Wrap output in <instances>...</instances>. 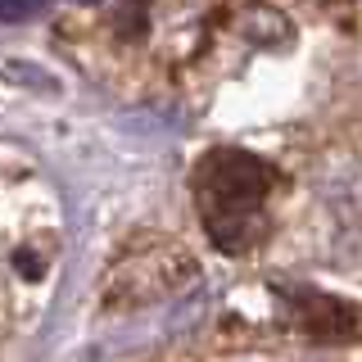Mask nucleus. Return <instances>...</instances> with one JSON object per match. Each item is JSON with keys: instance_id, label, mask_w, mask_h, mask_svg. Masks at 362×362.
Listing matches in <instances>:
<instances>
[{"instance_id": "0eeeda50", "label": "nucleus", "mask_w": 362, "mask_h": 362, "mask_svg": "<svg viewBox=\"0 0 362 362\" xmlns=\"http://www.w3.org/2000/svg\"><path fill=\"white\" fill-rule=\"evenodd\" d=\"M45 0H0V23H28L41 14Z\"/></svg>"}, {"instance_id": "6e6552de", "label": "nucleus", "mask_w": 362, "mask_h": 362, "mask_svg": "<svg viewBox=\"0 0 362 362\" xmlns=\"http://www.w3.org/2000/svg\"><path fill=\"white\" fill-rule=\"evenodd\" d=\"M18 272H23V276H28V281H37L45 267H41V258H37V263H32V254H18Z\"/></svg>"}, {"instance_id": "f03ea898", "label": "nucleus", "mask_w": 362, "mask_h": 362, "mask_svg": "<svg viewBox=\"0 0 362 362\" xmlns=\"http://www.w3.org/2000/svg\"><path fill=\"white\" fill-rule=\"evenodd\" d=\"M195 276H199V263L190 258L186 245L168 240V235H141L109 263L105 281H100V303L109 313H132L177 294Z\"/></svg>"}, {"instance_id": "1a4fd4ad", "label": "nucleus", "mask_w": 362, "mask_h": 362, "mask_svg": "<svg viewBox=\"0 0 362 362\" xmlns=\"http://www.w3.org/2000/svg\"><path fill=\"white\" fill-rule=\"evenodd\" d=\"M73 5H100V0H73Z\"/></svg>"}, {"instance_id": "39448f33", "label": "nucleus", "mask_w": 362, "mask_h": 362, "mask_svg": "<svg viewBox=\"0 0 362 362\" xmlns=\"http://www.w3.org/2000/svg\"><path fill=\"white\" fill-rule=\"evenodd\" d=\"M5 77H9V82H18V86H28V90H45V95H54V90H59V82H54L45 68L28 64V59H9L5 64Z\"/></svg>"}, {"instance_id": "423d86ee", "label": "nucleus", "mask_w": 362, "mask_h": 362, "mask_svg": "<svg viewBox=\"0 0 362 362\" xmlns=\"http://www.w3.org/2000/svg\"><path fill=\"white\" fill-rule=\"evenodd\" d=\"M145 23H150V0H127V5H118L113 28H118V37L141 41V37H145Z\"/></svg>"}, {"instance_id": "7ed1b4c3", "label": "nucleus", "mask_w": 362, "mask_h": 362, "mask_svg": "<svg viewBox=\"0 0 362 362\" xmlns=\"http://www.w3.org/2000/svg\"><path fill=\"white\" fill-rule=\"evenodd\" d=\"M294 303V317L308 335H354L358 331V308L335 294H322V290H294L290 294Z\"/></svg>"}, {"instance_id": "f257e3e1", "label": "nucleus", "mask_w": 362, "mask_h": 362, "mask_svg": "<svg viewBox=\"0 0 362 362\" xmlns=\"http://www.w3.org/2000/svg\"><path fill=\"white\" fill-rule=\"evenodd\" d=\"M272 168L263 158L245 154V150H213L199 158L195 168V204L204 231L213 235V245L226 254H249L263 240L267 222H263V199L272 190Z\"/></svg>"}, {"instance_id": "20e7f679", "label": "nucleus", "mask_w": 362, "mask_h": 362, "mask_svg": "<svg viewBox=\"0 0 362 362\" xmlns=\"http://www.w3.org/2000/svg\"><path fill=\"white\" fill-rule=\"evenodd\" d=\"M245 37L258 41V45H281L290 37V23H286V14H276L272 5H249L245 9Z\"/></svg>"}]
</instances>
